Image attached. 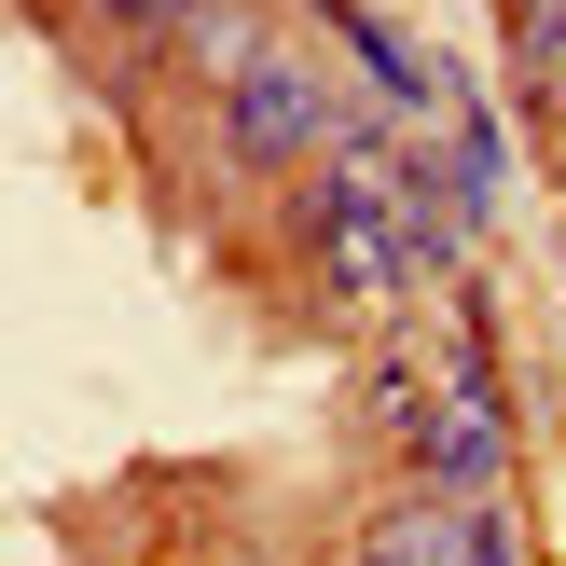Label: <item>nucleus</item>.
<instances>
[{"label":"nucleus","instance_id":"7ed1b4c3","mask_svg":"<svg viewBox=\"0 0 566 566\" xmlns=\"http://www.w3.org/2000/svg\"><path fill=\"white\" fill-rule=\"evenodd\" d=\"M359 566H512V525L497 497H401L359 525Z\"/></svg>","mask_w":566,"mask_h":566},{"label":"nucleus","instance_id":"20e7f679","mask_svg":"<svg viewBox=\"0 0 566 566\" xmlns=\"http://www.w3.org/2000/svg\"><path fill=\"white\" fill-rule=\"evenodd\" d=\"M512 28H525V70L566 83V0H512Z\"/></svg>","mask_w":566,"mask_h":566},{"label":"nucleus","instance_id":"f257e3e1","mask_svg":"<svg viewBox=\"0 0 566 566\" xmlns=\"http://www.w3.org/2000/svg\"><path fill=\"white\" fill-rule=\"evenodd\" d=\"M374 415L401 429V457H415V484H429V497H497V470H512V415H497L484 346L387 359V374H374Z\"/></svg>","mask_w":566,"mask_h":566},{"label":"nucleus","instance_id":"39448f33","mask_svg":"<svg viewBox=\"0 0 566 566\" xmlns=\"http://www.w3.org/2000/svg\"><path fill=\"white\" fill-rule=\"evenodd\" d=\"M97 14H125V28H193L208 0H97Z\"/></svg>","mask_w":566,"mask_h":566},{"label":"nucleus","instance_id":"f03ea898","mask_svg":"<svg viewBox=\"0 0 566 566\" xmlns=\"http://www.w3.org/2000/svg\"><path fill=\"white\" fill-rule=\"evenodd\" d=\"M221 138H235L249 166H304V153H332L346 125H332V97L291 70V55H263L249 83H221Z\"/></svg>","mask_w":566,"mask_h":566}]
</instances>
